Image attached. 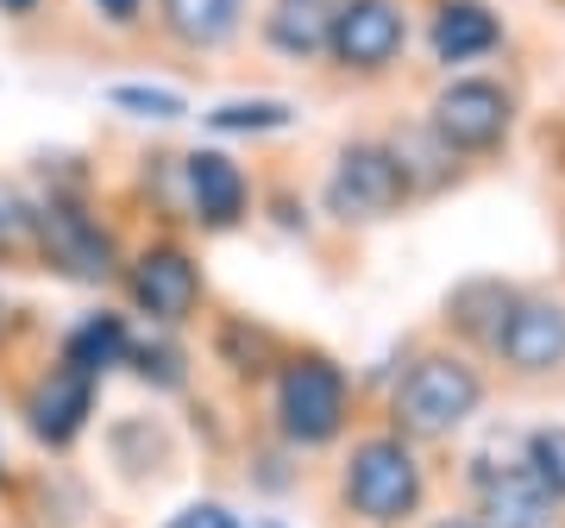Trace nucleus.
Instances as JSON below:
<instances>
[{"label":"nucleus","mask_w":565,"mask_h":528,"mask_svg":"<svg viewBox=\"0 0 565 528\" xmlns=\"http://www.w3.org/2000/svg\"><path fill=\"white\" fill-rule=\"evenodd\" d=\"M497 44H503V20L484 0H440V13L427 25V51L440 70H465V63L490 57Z\"/></svg>","instance_id":"ddd939ff"},{"label":"nucleus","mask_w":565,"mask_h":528,"mask_svg":"<svg viewBox=\"0 0 565 528\" xmlns=\"http://www.w3.org/2000/svg\"><path fill=\"white\" fill-rule=\"evenodd\" d=\"M352 422V378L327 352H289L277 366V434L289 447H327Z\"/></svg>","instance_id":"7ed1b4c3"},{"label":"nucleus","mask_w":565,"mask_h":528,"mask_svg":"<svg viewBox=\"0 0 565 528\" xmlns=\"http://www.w3.org/2000/svg\"><path fill=\"white\" fill-rule=\"evenodd\" d=\"M515 378H553L565 366V303L559 296H515L503 334L490 346Z\"/></svg>","instance_id":"9d476101"},{"label":"nucleus","mask_w":565,"mask_h":528,"mask_svg":"<svg viewBox=\"0 0 565 528\" xmlns=\"http://www.w3.org/2000/svg\"><path fill=\"white\" fill-rule=\"evenodd\" d=\"M95 13H102L107 25H120V32H126V25L145 20V0H95Z\"/></svg>","instance_id":"393cba45"},{"label":"nucleus","mask_w":565,"mask_h":528,"mask_svg":"<svg viewBox=\"0 0 565 528\" xmlns=\"http://www.w3.org/2000/svg\"><path fill=\"white\" fill-rule=\"evenodd\" d=\"M207 126L214 133H282V126H296V107L277 102V95H258V102H221L214 114H207Z\"/></svg>","instance_id":"a211bd4d"},{"label":"nucleus","mask_w":565,"mask_h":528,"mask_svg":"<svg viewBox=\"0 0 565 528\" xmlns=\"http://www.w3.org/2000/svg\"><path fill=\"white\" fill-rule=\"evenodd\" d=\"M158 25L182 51H221L239 39L245 0H158Z\"/></svg>","instance_id":"2eb2a0df"},{"label":"nucleus","mask_w":565,"mask_h":528,"mask_svg":"<svg viewBox=\"0 0 565 528\" xmlns=\"http://www.w3.org/2000/svg\"><path fill=\"white\" fill-rule=\"evenodd\" d=\"M333 13H340V0H270V13H264V44L289 63H315V57H327Z\"/></svg>","instance_id":"4468645a"},{"label":"nucleus","mask_w":565,"mask_h":528,"mask_svg":"<svg viewBox=\"0 0 565 528\" xmlns=\"http://www.w3.org/2000/svg\"><path fill=\"white\" fill-rule=\"evenodd\" d=\"M403 51H408L403 0H340L327 57L340 63L345 76H384V70L403 63Z\"/></svg>","instance_id":"0eeeda50"},{"label":"nucleus","mask_w":565,"mask_h":528,"mask_svg":"<svg viewBox=\"0 0 565 528\" xmlns=\"http://www.w3.org/2000/svg\"><path fill=\"white\" fill-rule=\"evenodd\" d=\"M39 7H44V0H0V13H7V20H32Z\"/></svg>","instance_id":"a878e982"},{"label":"nucleus","mask_w":565,"mask_h":528,"mask_svg":"<svg viewBox=\"0 0 565 528\" xmlns=\"http://www.w3.org/2000/svg\"><path fill=\"white\" fill-rule=\"evenodd\" d=\"M522 460L541 472V485L565 504V427H534L522 441Z\"/></svg>","instance_id":"412c9836"},{"label":"nucleus","mask_w":565,"mask_h":528,"mask_svg":"<svg viewBox=\"0 0 565 528\" xmlns=\"http://www.w3.org/2000/svg\"><path fill=\"white\" fill-rule=\"evenodd\" d=\"M126 352H132V327H126L114 308H95V315H82V321L63 334V359L57 366L82 371L88 384H102L107 371L126 366Z\"/></svg>","instance_id":"dca6fc26"},{"label":"nucleus","mask_w":565,"mask_h":528,"mask_svg":"<svg viewBox=\"0 0 565 528\" xmlns=\"http://www.w3.org/2000/svg\"><path fill=\"white\" fill-rule=\"evenodd\" d=\"M484 403V371L465 352H422L390 390V422L408 441H446Z\"/></svg>","instance_id":"f03ea898"},{"label":"nucleus","mask_w":565,"mask_h":528,"mask_svg":"<svg viewBox=\"0 0 565 528\" xmlns=\"http://www.w3.org/2000/svg\"><path fill=\"white\" fill-rule=\"evenodd\" d=\"M340 497L364 528H403L408 516H422L427 478H422V460H415V441L396 434V427L364 434L359 447L345 453Z\"/></svg>","instance_id":"f257e3e1"},{"label":"nucleus","mask_w":565,"mask_h":528,"mask_svg":"<svg viewBox=\"0 0 565 528\" xmlns=\"http://www.w3.org/2000/svg\"><path fill=\"white\" fill-rule=\"evenodd\" d=\"M88 415H95V384H88L82 371H70V366L39 371L32 390H25V427H32V441L51 447V453L76 447Z\"/></svg>","instance_id":"9b49d317"},{"label":"nucleus","mask_w":565,"mask_h":528,"mask_svg":"<svg viewBox=\"0 0 565 528\" xmlns=\"http://www.w3.org/2000/svg\"><path fill=\"white\" fill-rule=\"evenodd\" d=\"M427 133L452 158H490L515 133V95L490 76H452L427 107Z\"/></svg>","instance_id":"20e7f679"},{"label":"nucleus","mask_w":565,"mask_h":528,"mask_svg":"<svg viewBox=\"0 0 565 528\" xmlns=\"http://www.w3.org/2000/svg\"><path fill=\"white\" fill-rule=\"evenodd\" d=\"M471 497H478V522L484 528H553L559 522V497L541 485V472L522 453L497 466V453L471 460Z\"/></svg>","instance_id":"6e6552de"},{"label":"nucleus","mask_w":565,"mask_h":528,"mask_svg":"<svg viewBox=\"0 0 565 528\" xmlns=\"http://www.w3.org/2000/svg\"><path fill=\"white\" fill-rule=\"evenodd\" d=\"M32 245H39L32 202H20V196H7V189H0V258H20V252H32Z\"/></svg>","instance_id":"5701e85b"},{"label":"nucleus","mask_w":565,"mask_h":528,"mask_svg":"<svg viewBox=\"0 0 565 528\" xmlns=\"http://www.w3.org/2000/svg\"><path fill=\"white\" fill-rule=\"evenodd\" d=\"M163 528H245V522H239V516H233L226 504L202 497V504H182V509H177V516H170Z\"/></svg>","instance_id":"b1692460"},{"label":"nucleus","mask_w":565,"mask_h":528,"mask_svg":"<svg viewBox=\"0 0 565 528\" xmlns=\"http://www.w3.org/2000/svg\"><path fill=\"white\" fill-rule=\"evenodd\" d=\"M126 366L139 371L151 390H189V366H182V352L170 340H132Z\"/></svg>","instance_id":"6ab92c4d"},{"label":"nucleus","mask_w":565,"mask_h":528,"mask_svg":"<svg viewBox=\"0 0 565 528\" xmlns=\"http://www.w3.org/2000/svg\"><path fill=\"white\" fill-rule=\"evenodd\" d=\"M252 528H282V522H252Z\"/></svg>","instance_id":"cd10ccee"},{"label":"nucleus","mask_w":565,"mask_h":528,"mask_svg":"<svg viewBox=\"0 0 565 528\" xmlns=\"http://www.w3.org/2000/svg\"><path fill=\"white\" fill-rule=\"evenodd\" d=\"M515 296H522V289L497 284V277H471V284H459L452 296H446V327L465 334V340H478L490 352L497 334H503V321H509V308H515Z\"/></svg>","instance_id":"f3484780"},{"label":"nucleus","mask_w":565,"mask_h":528,"mask_svg":"<svg viewBox=\"0 0 565 528\" xmlns=\"http://www.w3.org/2000/svg\"><path fill=\"white\" fill-rule=\"evenodd\" d=\"M182 196H189V221L207 233H233L252 208V183L226 151H189L182 158Z\"/></svg>","instance_id":"f8f14e48"},{"label":"nucleus","mask_w":565,"mask_h":528,"mask_svg":"<svg viewBox=\"0 0 565 528\" xmlns=\"http://www.w3.org/2000/svg\"><path fill=\"white\" fill-rule=\"evenodd\" d=\"M434 528H484L478 516H452V522H434Z\"/></svg>","instance_id":"bb28decb"},{"label":"nucleus","mask_w":565,"mask_h":528,"mask_svg":"<svg viewBox=\"0 0 565 528\" xmlns=\"http://www.w3.org/2000/svg\"><path fill=\"white\" fill-rule=\"evenodd\" d=\"M264 352H270V334L264 327H252V321H221V359L239 378H258L264 371Z\"/></svg>","instance_id":"4be33fe9"},{"label":"nucleus","mask_w":565,"mask_h":528,"mask_svg":"<svg viewBox=\"0 0 565 528\" xmlns=\"http://www.w3.org/2000/svg\"><path fill=\"white\" fill-rule=\"evenodd\" d=\"M0 485H7V460H0Z\"/></svg>","instance_id":"c85d7f7f"},{"label":"nucleus","mask_w":565,"mask_h":528,"mask_svg":"<svg viewBox=\"0 0 565 528\" xmlns=\"http://www.w3.org/2000/svg\"><path fill=\"white\" fill-rule=\"evenodd\" d=\"M126 289L139 315H151L158 327H182L195 308H202V264L189 258L182 245H145L139 258L126 264Z\"/></svg>","instance_id":"1a4fd4ad"},{"label":"nucleus","mask_w":565,"mask_h":528,"mask_svg":"<svg viewBox=\"0 0 565 528\" xmlns=\"http://www.w3.org/2000/svg\"><path fill=\"white\" fill-rule=\"evenodd\" d=\"M415 196L396 145L359 139L333 158V177H327V214L333 221H390L396 208Z\"/></svg>","instance_id":"39448f33"},{"label":"nucleus","mask_w":565,"mask_h":528,"mask_svg":"<svg viewBox=\"0 0 565 528\" xmlns=\"http://www.w3.org/2000/svg\"><path fill=\"white\" fill-rule=\"evenodd\" d=\"M107 102L120 107V114H132V120H158V126H170V120H182V114H189V102H182V95H170V88H139V82L107 88Z\"/></svg>","instance_id":"aec40b11"},{"label":"nucleus","mask_w":565,"mask_h":528,"mask_svg":"<svg viewBox=\"0 0 565 528\" xmlns=\"http://www.w3.org/2000/svg\"><path fill=\"white\" fill-rule=\"evenodd\" d=\"M32 226H39V252L51 264H63L82 284H114L120 277V245L95 214L70 196H51V202H32Z\"/></svg>","instance_id":"423d86ee"}]
</instances>
